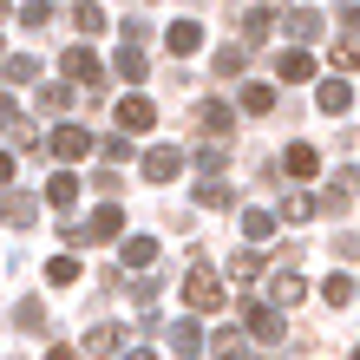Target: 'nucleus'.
Here are the masks:
<instances>
[{"label":"nucleus","instance_id":"nucleus-34","mask_svg":"<svg viewBox=\"0 0 360 360\" xmlns=\"http://www.w3.org/2000/svg\"><path fill=\"white\" fill-rule=\"evenodd\" d=\"M13 321H20V328H27V334H39V328H46V308H39V302H33V295H27V302H20V308H13Z\"/></svg>","mask_w":360,"mask_h":360},{"label":"nucleus","instance_id":"nucleus-37","mask_svg":"<svg viewBox=\"0 0 360 360\" xmlns=\"http://www.w3.org/2000/svg\"><path fill=\"white\" fill-rule=\"evenodd\" d=\"M131 302L138 308H158V282H151V275H138V282H131Z\"/></svg>","mask_w":360,"mask_h":360},{"label":"nucleus","instance_id":"nucleus-29","mask_svg":"<svg viewBox=\"0 0 360 360\" xmlns=\"http://www.w3.org/2000/svg\"><path fill=\"white\" fill-rule=\"evenodd\" d=\"M249 66V46H217V79H236Z\"/></svg>","mask_w":360,"mask_h":360},{"label":"nucleus","instance_id":"nucleus-42","mask_svg":"<svg viewBox=\"0 0 360 360\" xmlns=\"http://www.w3.org/2000/svg\"><path fill=\"white\" fill-rule=\"evenodd\" d=\"M334 256H341V262H360V236H341V243H334Z\"/></svg>","mask_w":360,"mask_h":360},{"label":"nucleus","instance_id":"nucleus-30","mask_svg":"<svg viewBox=\"0 0 360 360\" xmlns=\"http://www.w3.org/2000/svg\"><path fill=\"white\" fill-rule=\"evenodd\" d=\"M243 112H249V118L275 112V86H243Z\"/></svg>","mask_w":360,"mask_h":360},{"label":"nucleus","instance_id":"nucleus-32","mask_svg":"<svg viewBox=\"0 0 360 360\" xmlns=\"http://www.w3.org/2000/svg\"><path fill=\"white\" fill-rule=\"evenodd\" d=\"M72 27H79V33L92 39V33H105V13L92 7V0H79V7H72Z\"/></svg>","mask_w":360,"mask_h":360},{"label":"nucleus","instance_id":"nucleus-1","mask_svg":"<svg viewBox=\"0 0 360 360\" xmlns=\"http://www.w3.org/2000/svg\"><path fill=\"white\" fill-rule=\"evenodd\" d=\"M184 302L197 308V314H217V308L229 302V288L217 282V269H210L203 256H190V275H184Z\"/></svg>","mask_w":360,"mask_h":360},{"label":"nucleus","instance_id":"nucleus-17","mask_svg":"<svg viewBox=\"0 0 360 360\" xmlns=\"http://www.w3.org/2000/svg\"><path fill=\"white\" fill-rule=\"evenodd\" d=\"M314 210H321V197H308V190H288V197H282V223H308Z\"/></svg>","mask_w":360,"mask_h":360},{"label":"nucleus","instance_id":"nucleus-36","mask_svg":"<svg viewBox=\"0 0 360 360\" xmlns=\"http://www.w3.org/2000/svg\"><path fill=\"white\" fill-rule=\"evenodd\" d=\"M334 66H341V72L360 66V33H341V46H334Z\"/></svg>","mask_w":360,"mask_h":360},{"label":"nucleus","instance_id":"nucleus-16","mask_svg":"<svg viewBox=\"0 0 360 360\" xmlns=\"http://www.w3.org/2000/svg\"><path fill=\"white\" fill-rule=\"evenodd\" d=\"M46 203H53V210H72V203H79V177H72V171L46 177Z\"/></svg>","mask_w":360,"mask_h":360},{"label":"nucleus","instance_id":"nucleus-22","mask_svg":"<svg viewBox=\"0 0 360 360\" xmlns=\"http://www.w3.org/2000/svg\"><path fill=\"white\" fill-rule=\"evenodd\" d=\"M118 347H124V328H112V321H98L86 334V354H118Z\"/></svg>","mask_w":360,"mask_h":360},{"label":"nucleus","instance_id":"nucleus-9","mask_svg":"<svg viewBox=\"0 0 360 360\" xmlns=\"http://www.w3.org/2000/svg\"><path fill=\"white\" fill-rule=\"evenodd\" d=\"M282 171H288L295 184H308L314 171H321V151H314V144H288V151H282Z\"/></svg>","mask_w":360,"mask_h":360},{"label":"nucleus","instance_id":"nucleus-3","mask_svg":"<svg viewBox=\"0 0 360 360\" xmlns=\"http://www.w3.org/2000/svg\"><path fill=\"white\" fill-rule=\"evenodd\" d=\"M243 328L256 334L262 347H282V308L275 302H243Z\"/></svg>","mask_w":360,"mask_h":360},{"label":"nucleus","instance_id":"nucleus-4","mask_svg":"<svg viewBox=\"0 0 360 360\" xmlns=\"http://www.w3.org/2000/svg\"><path fill=\"white\" fill-rule=\"evenodd\" d=\"M46 151H53L59 164H79V158H86V151H98V138L86 131V124H59V131L46 138Z\"/></svg>","mask_w":360,"mask_h":360},{"label":"nucleus","instance_id":"nucleus-25","mask_svg":"<svg viewBox=\"0 0 360 360\" xmlns=\"http://www.w3.org/2000/svg\"><path fill=\"white\" fill-rule=\"evenodd\" d=\"M321 112H328V118H341V112H354V92L341 86V79H328V86H321Z\"/></svg>","mask_w":360,"mask_h":360},{"label":"nucleus","instance_id":"nucleus-2","mask_svg":"<svg viewBox=\"0 0 360 360\" xmlns=\"http://www.w3.org/2000/svg\"><path fill=\"white\" fill-rule=\"evenodd\" d=\"M118 229H124V203H98L86 223L66 217V229H59V236H66V243H112Z\"/></svg>","mask_w":360,"mask_h":360},{"label":"nucleus","instance_id":"nucleus-31","mask_svg":"<svg viewBox=\"0 0 360 360\" xmlns=\"http://www.w3.org/2000/svg\"><path fill=\"white\" fill-rule=\"evenodd\" d=\"M0 72H7L13 86H33V79H39V59H27V53H13V59H7V66H0Z\"/></svg>","mask_w":360,"mask_h":360},{"label":"nucleus","instance_id":"nucleus-14","mask_svg":"<svg viewBox=\"0 0 360 360\" xmlns=\"http://www.w3.org/2000/svg\"><path fill=\"white\" fill-rule=\"evenodd\" d=\"M164 46H171V59H190V53L203 46V27H197V20H177V27L164 33Z\"/></svg>","mask_w":360,"mask_h":360},{"label":"nucleus","instance_id":"nucleus-33","mask_svg":"<svg viewBox=\"0 0 360 360\" xmlns=\"http://www.w3.org/2000/svg\"><path fill=\"white\" fill-rule=\"evenodd\" d=\"M98 151H105V164H124V158H131V131H112V138H98Z\"/></svg>","mask_w":360,"mask_h":360},{"label":"nucleus","instance_id":"nucleus-20","mask_svg":"<svg viewBox=\"0 0 360 360\" xmlns=\"http://www.w3.org/2000/svg\"><path fill=\"white\" fill-rule=\"evenodd\" d=\"M197 203H203V210H229V203H236V190H229L223 177H203V184H197Z\"/></svg>","mask_w":360,"mask_h":360},{"label":"nucleus","instance_id":"nucleus-28","mask_svg":"<svg viewBox=\"0 0 360 360\" xmlns=\"http://www.w3.org/2000/svg\"><path fill=\"white\" fill-rule=\"evenodd\" d=\"M197 164H203L210 177H223V164H229V144H223V138H203V151H197Z\"/></svg>","mask_w":360,"mask_h":360},{"label":"nucleus","instance_id":"nucleus-38","mask_svg":"<svg viewBox=\"0 0 360 360\" xmlns=\"http://www.w3.org/2000/svg\"><path fill=\"white\" fill-rule=\"evenodd\" d=\"M0 124H20V131H27V118H20V98H13V92H0ZM20 131H13V138H20Z\"/></svg>","mask_w":360,"mask_h":360},{"label":"nucleus","instance_id":"nucleus-40","mask_svg":"<svg viewBox=\"0 0 360 360\" xmlns=\"http://www.w3.org/2000/svg\"><path fill=\"white\" fill-rule=\"evenodd\" d=\"M20 20H27V27H46L53 7H46V0H27V7H20Z\"/></svg>","mask_w":360,"mask_h":360},{"label":"nucleus","instance_id":"nucleus-21","mask_svg":"<svg viewBox=\"0 0 360 360\" xmlns=\"http://www.w3.org/2000/svg\"><path fill=\"white\" fill-rule=\"evenodd\" d=\"M210 347H217V360H262V354H249V347H243V334H236V328L210 334Z\"/></svg>","mask_w":360,"mask_h":360},{"label":"nucleus","instance_id":"nucleus-12","mask_svg":"<svg viewBox=\"0 0 360 360\" xmlns=\"http://www.w3.org/2000/svg\"><path fill=\"white\" fill-rule=\"evenodd\" d=\"M302 288H308V282H302L295 269H275V275H269V302H275V308H295V302H302Z\"/></svg>","mask_w":360,"mask_h":360},{"label":"nucleus","instance_id":"nucleus-27","mask_svg":"<svg viewBox=\"0 0 360 360\" xmlns=\"http://www.w3.org/2000/svg\"><path fill=\"white\" fill-rule=\"evenodd\" d=\"M269 27H275V13H269V7H256V13L243 20V46H262V39H269Z\"/></svg>","mask_w":360,"mask_h":360},{"label":"nucleus","instance_id":"nucleus-47","mask_svg":"<svg viewBox=\"0 0 360 360\" xmlns=\"http://www.w3.org/2000/svg\"><path fill=\"white\" fill-rule=\"evenodd\" d=\"M354 360H360V347H354Z\"/></svg>","mask_w":360,"mask_h":360},{"label":"nucleus","instance_id":"nucleus-26","mask_svg":"<svg viewBox=\"0 0 360 360\" xmlns=\"http://www.w3.org/2000/svg\"><path fill=\"white\" fill-rule=\"evenodd\" d=\"M46 282L53 288H79V256H53L46 262Z\"/></svg>","mask_w":360,"mask_h":360},{"label":"nucleus","instance_id":"nucleus-45","mask_svg":"<svg viewBox=\"0 0 360 360\" xmlns=\"http://www.w3.org/2000/svg\"><path fill=\"white\" fill-rule=\"evenodd\" d=\"M46 360H79V354H72V347H53V354H46Z\"/></svg>","mask_w":360,"mask_h":360},{"label":"nucleus","instance_id":"nucleus-46","mask_svg":"<svg viewBox=\"0 0 360 360\" xmlns=\"http://www.w3.org/2000/svg\"><path fill=\"white\" fill-rule=\"evenodd\" d=\"M354 295H360V282H354Z\"/></svg>","mask_w":360,"mask_h":360},{"label":"nucleus","instance_id":"nucleus-18","mask_svg":"<svg viewBox=\"0 0 360 360\" xmlns=\"http://www.w3.org/2000/svg\"><path fill=\"white\" fill-rule=\"evenodd\" d=\"M158 262V236H124V269H151Z\"/></svg>","mask_w":360,"mask_h":360},{"label":"nucleus","instance_id":"nucleus-11","mask_svg":"<svg viewBox=\"0 0 360 360\" xmlns=\"http://www.w3.org/2000/svg\"><path fill=\"white\" fill-rule=\"evenodd\" d=\"M0 217H7L13 229H33V217H39V197H27V190H7V197H0Z\"/></svg>","mask_w":360,"mask_h":360},{"label":"nucleus","instance_id":"nucleus-10","mask_svg":"<svg viewBox=\"0 0 360 360\" xmlns=\"http://www.w3.org/2000/svg\"><path fill=\"white\" fill-rule=\"evenodd\" d=\"M275 79H282V86H302V79H314V59H308V46H288L282 59H275Z\"/></svg>","mask_w":360,"mask_h":360},{"label":"nucleus","instance_id":"nucleus-41","mask_svg":"<svg viewBox=\"0 0 360 360\" xmlns=\"http://www.w3.org/2000/svg\"><path fill=\"white\" fill-rule=\"evenodd\" d=\"M229 275H236V282H249V275H256V256H249V249H243V256H229Z\"/></svg>","mask_w":360,"mask_h":360},{"label":"nucleus","instance_id":"nucleus-44","mask_svg":"<svg viewBox=\"0 0 360 360\" xmlns=\"http://www.w3.org/2000/svg\"><path fill=\"white\" fill-rule=\"evenodd\" d=\"M124 360H158V354H151V347H131V354H124Z\"/></svg>","mask_w":360,"mask_h":360},{"label":"nucleus","instance_id":"nucleus-19","mask_svg":"<svg viewBox=\"0 0 360 360\" xmlns=\"http://www.w3.org/2000/svg\"><path fill=\"white\" fill-rule=\"evenodd\" d=\"M112 72L124 79V86H138V79H144V46H118V59H112Z\"/></svg>","mask_w":360,"mask_h":360},{"label":"nucleus","instance_id":"nucleus-35","mask_svg":"<svg viewBox=\"0 0 360 360\" xmlns=\"http://www.w3.org/2000/svg\"><path fill=\"white\" fill-rule=\"evenodd\" d=\"M321 295H328V308H347V302H354V282H347V275H328Z\"/></svg>","mask_w":360,"mask_h":360},{"label":"nucleus","instance_id":"nucleus-6","mask_svg":"<svg viewBox=\"0 0 360 360\" xmlns=\"http://www.w3.org/2000/svg\"><path fill=\"white\" fill-rule=\"evenodd\" d=\"M184 171V151H177V144H151V151H144V177H151V184H171Z\"/></svg>","mask_w":360,"mask_h":360},{"label":"nucleus","instance_id":"nucleus-8","mask_svg":"<svg viewBox=\"0 0 360 360\" xmlns=\"http://www.w3.org/2000/svg\"><path fill=\"white\" fill-rule=\"evenodd\" d=\"M164 341H171L177 360H197V354H203V328H197V321H171V328H164Z\"/></svg>","mask_w":360,"mask_h":360},{"label":"nucleus","instance_id":"nucleus-23","mask_svg":"<svg viewBox=\"0 0 360 360\" xmlns=\"http://www.w3.org/2000/svg\"><path fill=\"white\" fill-rule=\"evenodd\" d=\"M354 190H360V171H334V190H328L321 203H328V210H347V203H354Z\"/></svg>","mask_w":360,"mask_h":360},{"label":"nucleus","instance_id":"nucleus-15","mask_svg":"<svg viewBox=\"0 0 360 360\" xmlns=\"http://www.w3.org/2000/svg\"><path fill=\"white\" fill-rule=\"evenodd\" d=\"M282 27H288V39H295V46H308V39H321V13H308V7H295V13L282 20Z\"/></svg>","mask_w":360,"mask_h":360},{"label":"nucleus","instance_id":"nucleus-5","mask_svg":"<svg viewBox=\"0 0 360 360\" xmlns=\"http://www.w3.org/2000/svg\"><path fill=\"white\" fill-rule=\"evenodd\" d=\"M158 124V105L144 98V92H124L118 98V131H151Z\"/></svg>","mask_w":360,"mask_h":360},{"label":"nucleus","instance_id":"nucleus-24","mask_svg":"<svg viewBox=\"0 0 360 360\" xmlns=\"http://www.w3.org/2000/svg\"><path fill=\"white\" fill-rule=\"evenodd\" d=\"M243 236L249 243H275V217L269 210H243Z\"/></svg>","mask_w":360,"mask_h":360},{"label":"nucleus","instance_id":"nucleus-13","mask_svg":"<svg viewBox=\"0 0 360 360\" xmlns=\"http://www.w3.org/2000/svg\"><path fill=\"white\" fill-rule=\"evenodd\" d=\"M59 72H66V79H79V86H98V59H92L86 46H66V59H59Z\"/></svg>","mask_w":360,"mask_h":360},{"label":"nucleus","instance_id":"nucleus-43","mask_svg":"<svg viewBox=\"0 0 360 360\" xmlns=\"http://www.w3.org/2000/svg\"><path fill=\"white\" fill-rule=\"evenodd\" d=\"M0 184H13V158L7 151H0Z\"/></svg>","mask_w":360,"mask_h":360},{"label":"nucleus","instance_id":"nucleus-7","mask_svg":"<svg viewBox=\"0 0 360 360\" xmlns=\"http://www.w3.org/2000/svg\"><path fill=\"white\" fill-rule=\"evenodd\" d=\"M197 124H203L210 138H229V131H236V112H229V98H203V105H197Z\"/></svg>","mask_w":360,"mask_h":360},{"label":"nucleus","instance_id":"nucleus-39","mask_svg":"<svg viewBox=\"0 0 360 360\" xmlns=\"http://www.w3.org/2000/svg\"><path fill=\"white\" fill-rule=\"evenodd\" d=\"M39 105H46V112H66L72 92H66V86H39Z\"/></svg>","mask_w":360,"mask_h":360}]
</instances>
